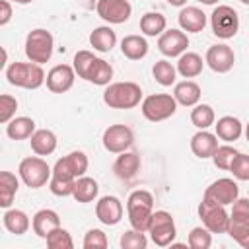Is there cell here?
Masks as SVG:
<instances>
[{"label": "cell", "instance_id": "1", "mask_svg": "<svg viewBox=\"0 0 249 249\" xmlns=\"http://www.w3.org/2000/svg\"><path fill=\"white\" fill-rule=\"evenodd\" d=\"M126 212H128V222L134 230L138 231H148L150 218L154 214V196L146 189L132 191L128 200H126Z\"/></svg>", "mask_w": 249, "mask_h": 249}, {"label": "cell", "instance_id": "2", "mask_svg": "<svg viewBox=\"0 0 249 249\" xmlns=\"http://www.w3.org/2000/svg\"><path fill=\"white\" fill-rule=\"evenodd\" d=\"M6 78L12 86L23 89H37L47 82V76L37 62H12L6 68Z\"/></svg>", "mask_w": 249, "mask_h": 249}, {"label": "cell", "instance_id": "3", "mask_svg": "<svg viewBox=\"0 0 249 249\" xmlns=\"http://www.w3.org/2000/svg\"><path fill=\"white\" fill-rule=\"evenodd\" d=\"M142 99V88L134 82H115L103 91V101L111 109H132Z\"/></svg>", "mask_w": 249, "mask_h": 249}, {"label": "cell", "instance_id": "4", "mask_svg": "<svg viewBox=\"0 0 249 249\" xmlns=\"http://www.w3.org/2000/svg\"><path fill=\"white\" fill-rule=\"evenodd\" d=\"M53 47H54V39L47 29H41V27L33 29L25 37V54L31 62H37V64L49 62V58L53 56Z\"/></svg>", "mask_w": 249, "mask_h": 249}, {"label": "cell", "instance_id": "5", "mask_svg": "<svg viewBox=\"0 0 249 249\" xmlns=\"http://www.w3.org/2000/svg\"><path fill=\"white\" fill-rule=\"evenodd\" d=\"M18 171H19L21 181L31 189H39V187L47 185V181H51V177H53V169L39 156H29V158L21 160Z\"/></svg>", "mask_w": 249, "mask_h": 249}, {"label": "cell", "instance_id": "6", "mask_svg": "<svg viewBox=\"0 0 249 249\" xmlns=\"http://www.w3.org/2000/svg\"><path fill=\"white\" fill-rule=\"evenodd\" d=\"M175 111L177 101L169 93H152L142 101V115L152 123L165 121L171 115H175Z\"/></svg>", "mask_w": 249, "mask_h": 249}, {"label": "cell", "instance_id": "7", "mask_svg": "<svg viewBox=\"0 0 249 249\" xmlns=\"http://www.w3.org/2000/svg\"><path fill=\"white\" fill-rule=\"evenodd\" d=\"M148 233L152 237V241L158 247H167L173 243L177 230H175V222L173 216L165 210H156L150 218V226H148Z\"/></svg>", "mask_w": 249, "mask_h": 249}, {"label": "cell", "instance_id": "8", "mask_svg": "<svg viewBox=\"0 0 249 249\" xmlns=\"http://www.w3.org/2000/svg\"><path fill=\"white\" fill-rule=\"evenodd\" d=\"M198 216H200L204 228H208L212 233H226L228 231L230 214L226 212V206L212 202V200L202 196V200L198 204Z\"/></svg>", "mask_w": 249, "mask_h": 249}, {"label": "cell", "instance_id": "9", "mask_svg": "<svg viewBox=\"0 0 249 249\" xmlns=\"http://www.w3.org/2000/svg\"><path fill=\"white\" fill-rule=\"evenodd\" d=\"M210 25L212 33L220 39H231L235 37L239 29V16L231 6H216L212 16H210Z\"/></svg>", "mask_w": 249, "mask_h": 249}, {"label": "cell", "instance_id": "10", "mask_svg": "<svg viewBox=\"0 0 249 249\" xmlns=\"http://www.w3.org/2000/svg\"><path fill=\"white\" fill-rule=\"evenodd\" d=\"M88 156L84 152H70L68 156L56 160L53 167V175L66 177V179H78L88 171Z\"/></svg>", "mask_w": 249, "mask_h": 249}, {"label": "cell", "instance_id": "11", "mask_svg": "<svg viewBox=\"0 0 249 249\" xmlns=\"http://www.w3.org/2000/svg\"><path fill=\"white\" fill-rule=\"evenodd\" d=\"M103 148L111 154H121V152H126L132 142H134V134L128 126L124 124H111L105 128L103 132Z\"/></svg>", "mask_w": 249, "mask_h": 249}, {"label": "cell", "instance_id": "12", "mask_svg": "<svg viewBox=\"0 0 249 249\" xmlns=\"http://www.w3.org/2000/svg\"><path fill=\"white\" fill-rule=\"evenodd\" d=\"M202 196L212 200V202H218L222 206H228V204H233L239 198V187L233 179L222 177V179L214 181L212 185H208Z\"/></svg>", "mask_w": 249, "mask_h": 249}, {"label": "cell", "instance_id": "13", "mask_svg": "<svg viewBox=\"0 0 249 249\" xmlns=\"http://www.w3.org/2000/svg\"><path fill=\"white\" fill-rule=\"evenodd\" d=\"M95 10L97 16L107 23H124L132 14L128 0H97Z\"/></svg>", "mask_w": 249, "mask_h": 249}, {"label": "cell", "instance_id": "14", "mask_svg": "<svg viewBox=\"0 0 249 249\" xmlns=\"http://www.w3.org/2000/svg\"><path fill=\"white\" fill-rule=\"evenodd\" d=\"M189 47V37L181 29H165L158 39V49L163 56H181Z\"/></svg>", "mask_w": 249, "mask_h": 249}, {"label": "cell", "instance_id": "15", "mask_svg": "<svg viewBox=\"0 0 249 249\" xmlns=\"http://www.w3.org/2000/svg\"><path fill=\"white\" fill-rule=\"evenodd\" d=\"M206 64L218 72V74H226L233 68V62H235V54H233V49L230 45H212L208 51H206Z\"/></svg>", "mask_w": 249, "mask_h": 249}, {"label": "cell", "instance_id": "16", "mask_svg": "<svg viewBox=\"0 0 249 249\" xmlns=\"http://www.w3.org/2000/svg\"><path fill=\"white\" fill-rule=\"evenodd\" d=\"M95 216L103 226H117L123 220V202L113 196H101L95 204Z\"/></svg>", "mask_w": 249, "mask_h": 249}, {"label": "cell", "instance_id": "17", "mask_svg": "<svg viewBox=\"0 0 249 249\" xmlns=\"http://www.w3.org/2000/svg\"><path fill=\"white\" fill-rule=\"evenodd\" d=\"M74 78H76V70L74 66L68 64H56L49 70L47 74V88L53 93H64L74 86Z\"/></svg>", "mask_w": 249, "mask_h": 249}, {"label": "cell", "instance_id": "18", "mask_svg": "<svg viewBox=\"0 0 249 249\" xmlns=\"http://www.w3.org/2000/svg\"><path fill=\"white\" fill-rule=\"evenodd\" d=\"M177 21H179L183 31L200 33L204 29V25H206V14L196 6H183L179 16H177Z\"/></svg>", "mask_w": 249, "mask_h": 249}, {"label": "cell", "instance_id": "19", "mask_svg": "<svg viewBox=\"0 0 249 249\" xmlns=\"http://www.w3.org/2000/svg\"><path fill=\"white\" fill-rule=\"evenodd\" d=\"M218 148V136L208 132L206 128L204 130H198L196 134H193L191 138V150L196 158L200 160H206V158H212L214 152Z\"/></svg>", "mask_w": 249, "mask_h": 249}, {"label": "cell", "instance_id": "20", "mask_svg": "<svg viewBox=\"0 0 249 249\" xmlns=\"http://www.w3.org/2000/svg\"><path fill=\"white\" fill-rule=\"evenodd\" d=\"M140 169V156L136 152H121V156L115 160L113 171L119 179L123 181H130L138 175Z\"/></svg>", "mask_w": 249, "mask_h": 249}, {"label": "cell", "instance_id": "21", "mask_svg": "<svg viewBox=\"0 0 249 249\" xmlns=\"http://www.w3.org/2000/svg\"><path fill=\"white\" fill-rule=\"evenodd\" d=\"M31 226H33V231H35L39 237L47 239V235H49L53 230L60 228V218H58V214H56L54 210L43 208V210L35 212V216H33V220H31Z\"/></svg>", "mask_w": 249, "mask_h": 249}, {"label": "cell", "instance_id": "22", "mask_svg": "<svg viewBox=\"0 0 249 249\" xmlns=\"http://www.w3.org/2000/svg\"><path fill=\"white\" fill-rule=\"evenodd\" d=\"M200 86L193 80H185V82H179L175 84V89H173V97L179 105L183 107H195L198 101H200Z\"/></svg>", "mask_w": 249, "mask_h": 249}, {"label": "cell", "instance_id": "23", "mask_svg": "<svg viewBox=\"0 0 249 249\" xmlns=\"http://www.w3.org/2000/svg\"><path fill=\"white\" fill-rule=\"evenodd\" d=\"M31 150L37 156H51L56 150V136L49 128H39L31 134Z\"/></svg>", "mask_w": 249, "mask_h": 249}, {"label": "cell", "instance_id": "24", "mask_svg": "<svg viewBox=\"0 0 249 249\" xmlns=\"http://www.w3.org/2000/svg\"><path fill=\"white\" fill-rule=\"evenodd\" d=\"M214 126H216V136L220 140H226V142L239 140V136L243 132V124L239 123V119H235L231 115H226V117L218 119V123Z\"/></svg>", "mask_w": 249, "mask_h": 249}, {"label": "cell", "instance_id": "25", "mask_svg": "<svg viewBox=\"0 0 249 249\" xmlns=\"http://www.w3.org/2000/svg\"><path fill=\"white\" fill-rule=\"evenodd\" d=\"M121 53L128 60H140L148 54V41L140 35H126L121 41Z\"/></svg>", "mask_w": 249, "mask_h": 249}, {"label": "cell", "instance_id": "26", "mask_svg": "<svg viewBox=\"0 0 249 249\" xmlns=\"http://www.w3.org/2000/svg\"><path fill=\"white\" fill-rule=\"evenodd\" d=\"M115 43H117V35L109 25L95 27L89 33V45L99 53H109L115 47Z\"/></svg>", "mask_w": 249, "mask_h": 249}, {"label": "cell", "instance_id": "27", "mask_svg": "<svg viewBox=\"0 0 249 249\" xmlns=\"http://www.w3.org/2000/svg\"><path fill=\"white\" fill-rule=\"evenodd\" d=\"M2 222H4V228L10 233H16V235H23L29 230V224H31L29 216L23 210H18V208L6 210L4 216H2Z\"/></svg>", "mask_w": 249, "mask_h": 249}, {"label": "cell", "instance_id": "28", "mask_svg": "<svg viewBox=\"0 0 249 249\" xmlns=\"http://www.w3.org/2000/svg\"><path fill=\"white\" fill-rule=\"evenodd\" d=\"M35 132V121L29 117H14L8 124H6V134L12 140H25L31 138V134Z\"/></svg>", "mask_w": 249, "mask_h": 249}, {"label": "cell", "instance_id": "29", "mask_svg": "<svg viewBox=\"0 0 249 249\" xmlns=\"http://www.w3.org/2000/svg\"><path fill=\"white\" fill-rule=\"evenodd\" d=\"M99 193V185L95 179L91 177H78L74 181V191H72V196L78 200V202H91Z\"/></svg>", "mask_w": 249, "mask_h": 249}, {"label": "cell", "instance_id": "30", "mask_svg": "<svg viewBox=\"0 0 249 249\" xmlns=\"http://www.w3.org/2000/svg\"><path fill=\"white\" fill-rule=\"evenodd\" d=\"M111 78H113V66L103 58H95L86 76V80L95 86H109Z\"/></svg>", "mask_w": 249, "mask_h": 249}, {"label": "cell", "instance_id": "31", "mask_svg": "<svg viewBox=\"0 0 249 249\" xmlns=\"http://www.w3.org/2000/svg\"><path fill=\"white\" fill-rule=\"evenodd\" d=\"M19 189V181L14 173L10 171H2L0 173V206L2 208H10L14 202V196Z\"/></svg>", "mask_w": 249, "mask_h": 249}, {"label": "cell", "instance_id": "32", "mask_svg": "<svg viewBox=\"0 0 249 249\" xmlns=\"http://www.w3.org/2000/svg\"><path fill=\"white\" fill-rule=\"evenodd\" d=\"M202 56L196 53H183L177 60V72L183 78H196L202 72Z\"/></svg>", "mask_w": 249, "mask_h": 249}, {"label": "cell", "instance_id": "33", "mask_svg": "<svg viewBox=\"0 0 249 249\" xmlns=\"http://www.w3.org/2000/svg\"><path fill=\"white\" fill-rule=\"evenodd\" d=\"M165 16H161L160 12H148L140 18V31L148 37H156V35H161L165 31Z\"/></svg>", "mask_w": 249, "mask_h": 249}, {"label": "cell", "instance_id": "34", "mask_svg": "<svg viewBox=\"0 0 249 249\" xmlns=\"http://www.w3.org/2000/svg\"><path fill=\"white\" fill-rule=\"evenodd\" d=\"M191 123H193L196 128H200V130L212 126V124L216 123L214 109H212L210 105H206V103H196L195 109L191 111Z\"/></svg>", "mask_w": 249, "mask_h": 249}, {"label": "cell", "instance_id": "35", "mask_svg": "<svg viewBox=\"0 0 249 249\" xmlns=\"http://www.w3.org/2000/svg\"><path fill=\"white\" fill-rule=\"evenodd\" d=\"M152 74H154V78H156V82L160 84V86H171V84H175V78H177V68L169 62V60H158L156 64H154V68H152Z\"/></svg>", "mask_w": 249, "mask_h": 249}, {"label": "cell", "instance_id": "36", "mask_svg": "<svg viewBox=\"0 0 249 249\" xmlns=\"http://www.w3.org/2000/svg\"><path fill=\"white\" fill-rule=\"evenodd\" d=\"M191 249H208L212 245V231L208 228H193L187 239Z\"/></svg>", "mask_w": 249, "mask_h": 249}, {"label": "cell", "instance_id": "37", "mask_svg": "<svg viewBox=\"0 0 249 249\" xmlns=\"http://www.w3.org/2000/svg\"><path fill=\"white\" fill-rule=\"evenodd\" d=\"M237 154H239V152H237L233 146L224 144V146H218V148H216V152H214V156H212V161H214V165H216L218 169H230V165H231V161H233V158H235Z\"/></svg>", "mask_w": 249, "mask_h": 249}, {"label": "cell", "instance_id": "38", "mask_svg": "<svg viewBox=\"0 0 249 249\" xmlns=\"http://www.w3.org/2000/svg\"><path fill=\"white\" fill-rule=\"evenodd\" d=\"M121 247L123 249H146L148 245V239L144 235V231H138V230H130V231H124L119 239Z\"/></svg>", "mask_w": 249, "mask_h": 249}, {"label": "cell", "instance_id": "39", "mask_svg": "<svg viewBox=\"0 0 249 249\" xmlns=\"http://www.w3.org/2000/svg\"><path fill=\"white\" fill-rule=\"evenodd\" d=\"M47 245L51 249H72L74 247V241L70 237V233L62 228H56L53 230L49 235H47Z\"/></svg>", "mask_w": 249, "mask_h": 249}, {"label": "cell", "instance_id": "40", "mask_svg": "<svg viewBox=\"0 0 249 249\" xmlns=\"http://www.w3.org/2000/svg\"><path fill=\"white\" fill-rule=\"evenodd\" d=\"M74 181H76V179H66V177L53 175L51 181H49V189H51V193H53L54 196H72Z\"/></svg>", "mask_w": 249, "mask_h": 249}, {"label": "cell", "instance_id": "41", "mask_svg": "<svg viewBox=\"0 0 249 249\" xmlns=\"http://www.w3.org/2000/svg\"><path fill=\"white\" fill-rule=\"evenodd\" d=\"M97 56H93V53H89V51H78L76 54H74V70H76V74L80 76V78H84L86 80V76H88V70H89V66H91V62L95 60Z\"/></svg>", "mask_w": 249, "mask_h": 249}, {"label": "cell", "instance_id": "42", "mask_svg": "<svg viewBox=\"0 0 249 249\" xmlns=\"http://www.w3.org/2000/svg\"><path fill=\"white\" fill-rule=\"evenodd\" d=\"M16 109H18V99L10 93H2L0 95V123L8 124L14 119Z\"/></svg>", "mask_w": 249, "mask_h": 249}, {"label": "cell", "instance_id": "43", "mask_svg": "<svg viewBox=\"0 0 249 249\" xmlns=\"http://www.w3.org/2000/svg\"><path fill=\"white\" fill-rule=\"evenodd\" d=\"M230 171L233 173L235 179L239 181H249V156L247 154H237L230 165Z\"/></svg>", "mask_w": 249, "mask_h": 249}, {"label": "cell", "instance_id": "44", "mask_svg": "<svg viewBox=\"0 0 249 249\" xmlns=\"http://www.w3.org/2000/svg\"><path fill=\"white\" fill-rule=\"evenodd\" d=\"M107 235L101 231V230H89L86 235H84V247L86 249H105L107 247Z\"/></svg>", "mask_w": 249, "mask_h": 249}, {"label": "cell", "instance_id": "45", "mask_svg": "<svg viewBox=\"0 0 249 249\" xmlns=\"http://www.w3.org/2000/svg\"><path fill=\"white\" fill-rule=\"evenodd\" d=\"M230 220L249 222V196H247V198H237V200L231 204Z\"/></svg>", "mask_w": 249, "mask_h": 249}, {"label": "cell", "instance_id": "46", "mask_svg": "<svg viewBox=\"0 0 249 249\" xmlns=\"http://www.w3.org/2000/svg\"><path fill=\"white\" fill-rule=\"evenodd\" d=\"M233 241L241 243L247 235H249V222H237V220H230L228 231H226Z\"/></svg>", "mask_w": 249, "mask_h": 249}, {"label": "cell", "instance_id": "47", "mask_svg": "<svg viewBox=\"0 0 249 249\" xmlns=\"http://www.w3.org/2000/svg\"><path fill=\"white\" fill-rule=\"evenodd\" d=\"M12 19V4L10 0H0V25H6Z\"/></svg>", "mask_w": 249, "mask_h": 249}, {"label": "cell", "instance_id": "48", "mask_svg": "<svg viewBox=\"0 0 249 249\" xmlns=\"http://www.w3.org/2000/svg\"><path fill=\"white\" fill-rule=\"evenodd\" d=\"M169 6H177V8H183L187 4V0H165Z\"/></svg>", "mask_w": 249, "mask_h": 249}, {"label": "cell", "instance_id": "49", "mask_svg": "<svg viewBox=\"0 0 249 249\" xmlns=\"http://www.w3.org/2000/svg\"><path fill=\"white\" fill-rule=\"evenodd\" d=\"M239 245H241L243 249H249V235H247V237H245V239H243V241H241Z\"/></svg>", "mask_w": 249, "mask_h": 249}, {"label": "cell", "instance_id": "50", "mask_svg": "<svg viewBox=\"0 0 249 249\" xmlns=\"http://www.w3.org/2000/svg\"><path fill=\"white\" fill-rule=\"evenodd\" d=\"M198 2H202V4H206V6H212V4H216L218 0H198Z\"/></svg>", "mask_w": 249, "mask_h": 249}, {"label": "cell", "instance_id": "51", "mask_svg": "<svg viewBox=\"0 0 249 249\" xmlns=\"http://www.w3.org/2000/svg\"><path fill=\"white\" fill-rule=\"evenodd\" d=\"M10 2H16V4H29V2H33V0H10Z\"/></svg>", "mask_w": 249, "mask_h": 249}, {"label": "cell", "instance_id": "52", "mask_svg": "<svg viewBox=\"0 0 249 249\" xmlns=\"http://www.w3.org/2000/svg\"><path fill=\"white\" fill-rule=\"evenodd\" d=\"M245 138H247V142H249V124L245 126Z\"/></svg>", "mask_w": 249, "mask_h": 249}, {"label": "cell", "instance_id": "53", "mask_svg": "<svg viewBox=\"0 0 249 249\" xmlns=\"http://www.w3.org/2000/svg\"><path fill=\"white\" fill-rule=\"evenodd\" d=\"M241 4H245V6H249V0H239Z\"/></svg>", "mask_w": 249, "mask_h": 249}, {"label": "cell", "instance_id": "54", "mask_svg": "<svg viewBox=\"0 0 249 249\" xmlns=\"http://www.w3.org/2000/svg\"><path fill=\"white\" fill-rule=\"evenodd\" d=\"M196 2H198V0H196Z\"/></svg>", "mask_w": 249, "mask_h": 249}]
</instances>
